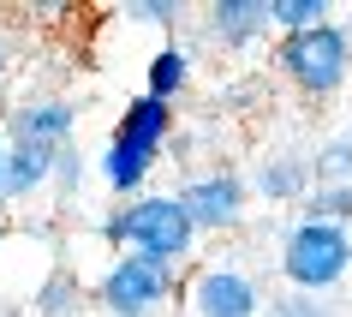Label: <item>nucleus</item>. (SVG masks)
I'll return each instance as SVG.
<instances>
[{
    "label": "nucleus",
    "mask_w": 352,
    "mask_h": 317,
    "mask_svg": "<svg viewBox=\"0 0 352 317\" xmlns=\"http://www.w3.org/2000/svg\"><path fill=\"white\" fill-rule=\"evenodd\" d=\"M204 24H209V37L221 42V48H251L263 30H275L269 24V0H215Z\"/></svg>",
    "instance_id": "11"
},
{
    "label": "nucleus",
    "mask_w": 352,
    "mask_h": 317,
    "mask_svg": "<svg viewBox=\"0 0 352 317\" xmlns=\"http://www.w3.org/2000/svg\"><path fill=\"white\" fill-rule=\"evenodd\" d=\"M54 162H60V150L6 144V162H0V204H30L36 192H48L54 186Z\"/></svg>",
    "instance_id": "10"
},
{
    "label": "nucleus",
    "mask_w": 352,
    "mask_h": 317,
    "mask_svg": "<svg viewBox=\"0 0 352 317\" xmlns=\"http://www.w3.org/2000/svg\"><path fill=\"white\" fill-rule=\"evenodd\" d=\"M311 186H316L311 156H298V150H269V156H257V168L245 180V192L263 198V204H305Z\"/></svg>",
    "instance_id": "9"
},
{
    "label": "nucleus",
    "mask_w": 352,
    "mask_h": 317,
    "mask_svg": "<svg viewBox=\"0 0 352 317\" xmlns=\"http://www.w3.org/2000/svg\"><path fill=\"white\" fill-rule=\"evenodd\" d=\"M0 317H30V311H24L19 299H0Z\"/></svg>",
    "instance_id": "22"
},
{
    "label": "nucleus",
    "mask_w": 352,
    "mask_h": 317,
    "mask_svg": "<svg viewBox=\"0 0 352 317\" xmlns=\"http://www.w3.org/2000/svg\"><path fill=\"white\" fill-rule=\"evenodd\" d=\"M84 174H90V168H84V156L66 144V150H60V162H54V186H48V192H60V198H78V192H84Z\"/></svg>",
    "instance_id": "20"
},
{
    "label": "nucleus",
    "mask_w": 352,
    "mask_h": 317,
    "mask_svg": "<svg viewBox=\"0 0 352 317\" xmlns=\"http://www.w3.org/2000/svg\"><path fill=\"white\" fill-rule=\"evenodd\" d=\"M311 180H316V186H352V126L316 144V156H311Z\"/></svg>",
    "instance_id": "15"
},
{
    "label": "nucleus",
    "mask_w": 352,
    "mask_h": 317,
    "mask_svg": "<svg viewBox=\"0 0 352 317\" xmlns=\"http://www.w3.org/2000/svg\"><path fill=\"white\" fill-rule=\"evenodd\" d=\"M173 132H179V108L144 90V96H131L126 114L113 120V138H108V144L131 150V156H144V162H162V150H167Z\"/></svg>",
    "instance_id": "8"
},
{
    "label": "nucleus",
    "mask_w": 352,
    "mask_h": 317,
    "mask_svg": "<svg viewBox=\"0 0 352 317\" xmlns=\"http://www.w3.org/2000/svg\"><path fill=\"white\" fill-rule=\"evenodd\" d=\"M120 12H126V24H155V30H179V19H186L179 0H126Z\"/></svg>",
    "instance_id": "19"
},
{
    "label": "nucleus",
    "mask_w": 352,
    "mask_h": 317,
    "mask_svg": "<svg viewBox=\"0 0 352 317\" xmlns=\"http://www.w3.org/2000/svg\"><path fill=\"white\" fill-rule=\"evenodd\" d=\"M275 72L293 84L298 96L311 102H329V96L346 90L352 78V30L340 24H316V30H298V37H280L275 42Z\"/></svg>",
    "instance_id": "2"
},
{
    "label": "nucleus",
    "mask_w": 352,
    "mask_h": 317,
    "mask_svg": "<svg viewBox=\"0 0 352 317\" xmlns=\"http://www.w3.org/2000/svg\"><path fill=\"white\" fill-rule=\"evenodd\" d=\"M179 305L186 317H263L269 294L245 263L221 258V263H197L179 276Z\"/></svg>",
    "instance_id": "4"
},
{
    "label": "nucleus",
    "mask_w": 352,
    "mask_h": 317,
    "mask_svg": "<svg viewBox=\"0 0 352 317\" xmlns=\"http://www.w3.org/2000/svg\"><path fill=\"white\" fill-rule=\"evenodd\" d=\"M6 72H12V42H6V30H0V84H6Z\"/></svg>",
    "instance_id": "21"
},
{
    "label": "nucleus",
    "mask_w": 352,
    "mask_h": 317,
    "mask_svg": "<svg viewBox=\"0 0 352 317\" xmlns=\"http://www.w3.org/2000/svg\"><path fill=\"white\" fill-rule=\"evenodd\" d=\"M0 132H6V144L66 150V144H72V132H78V102H72V96H54V90H30V96H19V102L6 108Z\"/></svg>",
    "instance_id": "7"
},
{
    "label": "nucleus",
    "mask_w": 352,
    "mask_h": 317,
    "mask_svg": "<svg viewBox=\"0 0 352 317\" xmlns=\"http://www.w3.org/2000/svg\"><path fill=\"white\" fill-rule=\"evenodd\" d=\"M96 234H102V245L126 252V258H144V263H162L173 276H186L191 252H197V227L186 222V209H179L173 192H144V198L108 209L96 222Z\"/></svg>",
    "instance_id": "1"
},
{
    "label": "nucleus",
    "mask_w": 352,
    "mask_h": 317,
    "mask_svg": "<svg viewBox=\"0 0 352 317\" xmlns=\"http://www.w3.org/2000/svg\"><path fill=\"white\" fill-rule=\"evenodd\" d=\"M173 198H179V209L197 234H233V227H245V209H251L245 174L233 168H197Z\"/></svg>",
    "instance_id": "6"
},
{
    "label": "nucleus",
    "mask_w": 352,
    "mask_h": 317,
    "mask_svg": "<svg viewBox=\"0 0 352 317\" xmlns=\"http://www.w3.org/2000/svg\"><path fill=\"white\" fill-rule=\"evenodd\" d=\"M179 299V276L162 269V263H144V258H120L102 269L96 281V305L108 317H162L167 305Z\"/></svg>",
    "instance_id": "5"
},
{
    "label": "nucleus",
    "mask_w": 352,
    "mask_h": 317,
    "mask_svg": "<svg viewBox=\"0 0 352 317\" xmlns=\"http://www.w3.org/2000/svg\"><path fill=\"white\" fill-rule=\"evenodd\" d=\"M263 317H340V305L322 299V294H293V287H280V294H269Z\"/></svg>",
    "instance_id": "17"
},
{
    "label": "nucleus",
    "mask_w": 352,
    "mask_h": 317,
    "mask_svg": "<svg viewBox=\"0 0 352 317\" xmlns=\"http://www.w3.org/2000/svg\"><path fill=\"white\" fill-rule=\"evenodd\" d=\"M6 227H12V222H6V216H0V240H6Z\"/></svg>",
    "instance_id": "24"
},
{
    "label": "nucleus",
    "mask_w": 352,
    "mask_h": 317,
    "mask_svg": "<svg viewBox=\"0 0 352 317\" xmlns=\"http://www.w3.org/2000/svg\"><path fill=\"white\" fill-rule=\"evenodd\" d=\"M305 216H311V222L346 227V222H352V186H311V198H305Z\"/></svg>",
    "instance_id": "18"
},
{
    "label": "nucleus",
    "mask_w": 352,
    "mask_h": 317,
    "mask_svg": "<svg viewBox=\"0 0 352 317\" xmlns=\"http://www.w3.org/2000/svg\"><path fill=\"white\" fill-rule=\"evenodd\" d=\"M84 281L72 276V269H48V276L36 281V294H30V305H24V311L30 317H78L84 311Z\"/></svg>",
    "instance_id": "12"
},
{
    "label": "nucleus",
    "mask_w": 352,
    "mask_h": 317,
    "mask_svg": "<svg viewBox=\"0 0 352 317\" xmlns=\"http://www.w3.org/2000/svg\"><path fill=\"white\" fill-rule=\"evenodd\" d=\"M329 0H269V24H275L280 37H298V30H316V24H329Z\"/></svg>",
    "instance_id": "16"
},
{
    "label": "nucleus",
    "mask_w": 352,
    "mask_h": 317,
    "mask_svg": "<svg viewBox=\"0 0 352 317\" xmlns=\"http://www.w3.org/2000/svg\"><path fill=\"white\" fill-rule=\"evenodd\" d=\"M352 276V227L298 216L280 234V281L293 294H334Z\"/></svg>",
    "instance_id": "3"
},
{
    "label": "nucleus",
    "mask_w": 352,
    "mask_h": 317,
    "mask_svg": "<svg viewBox=\"0 0 352 317\" xmlns=\"http://www.w3.org/2000/svg\"><path fill=\"white\" fill-rule=\"evenodd\" d=\"M0 162H6V132H0Z\"/></svg>",
    "instance_id": "23"
},
{
    "label": "nucleus",
    "mask_w": 352,
    "mask_h": 317,
    "mask_svg": "<svg viewBox=\"0 0 352 317\" xmlns=\"http://www.w3.org/2000/svg\"><path fill=\"white\" fill-rule=\"evenodd\" d=\"M149 174H155V162H144V156H131V150H120V144H108L102 150V186L113 192V198H144L149 192Z\"/></svg>",
    "instance_id": "14"
},
{
    "label": "nucleus",
    "mask_w": 352,
    "mask_h": 317,
    "mask_svg": "<svg viewBox=\"0 0 352 317\" xmlns=\"http://www.w3.org/2000/svg\"><path fill=\"white\" fill-rule=\"evenodd\" d=\"M186 90H191V48L186 42H162V48L149 54V96L179 102Z\"/></svg>",
    "instance_id": "13"
}]
</instances>
